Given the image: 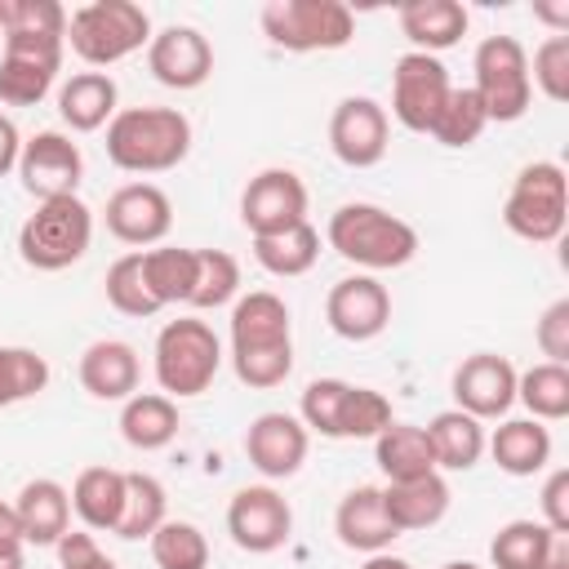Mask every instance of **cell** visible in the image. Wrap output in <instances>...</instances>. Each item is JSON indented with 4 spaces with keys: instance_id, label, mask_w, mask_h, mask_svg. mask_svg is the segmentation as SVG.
I'll return each mask as SVG.
<instances>
[{
    "instance_id": "20",
    "label": "cell",
    "mask_w": 569,
    "mask_h": 569,
    "mask_svg": "<svg viewBox=\"0 0 569 569\" xmlns=\"http://www.w3.org/2000/svg\"><path fill=\"white\" fill-rule=\"evenodd\" d=\"M307 445H311V431L293 413H280V409L258 413L244 431V453L253 471L267 480H289L307 462Z\"/></svg>"
},
{
    "instance_id": "19",
    "label": "cell",
    "mask_w": 569,
    "mask_h": 569,
    "mask_svg": "<svg viewBox=\"0 0 569 569\" xmlns=\"http://www.w3.org/2000/svg\"><path fill=\"white\" fill-rule=\"evenodd\" d=\"M173 227V204L156 182H129L107 200V231L120 244H160Z\"/></svg>"
},
{
    "instance_id": "42",
    "label": "cell",
    "mask_w": 569,
    "mask_h": 569,
    "mask_svg": "<svg viewBox=\"0 0 569 569\" xmlns=\"http://www.w3.org/2000/svg\"><path fill=\"white\" fill-rule=\"evenodd\" d=\"M347 391H351V382H342V378H316V382H307L302 405H298V422H302L307 431H320V436L338 440V436H342V405H347Z\"/></svg>"
},
{
    "instance_id": "40",
    "label": "cell",
    "mask_w": 569,
    "mask_h": 569,
    "mask_svg": "<svg viewBox=\"0 0 569 569\" xmlns=\"http://www.w3.org/2000/svg\"><path fill=\"white\" fill-rule=\"evenodd\" d=\"M49 387V360L31 347H0V409L31 400Z\"/></svg>"
},
{
    "instance_id": "33",
    "label": "cell",
    "mask_w": 569,
    "mask_h": 569,
    "mask_svg": "<svg viewBox=\"0 0 569 569\" xmlns=\"http://www.w3.org/2000/svg\"><path fill=\"white\" fill-rule=\"evenodd\" d=\"M253 258L271 276H284V280L289 276H307L316 267V258H320V231L311 222H298V227H289L280 236H262V240H253Z\"/></svg>"
},
{
    "instance_id": "47",
    "label": "cell",
    "mask_w": 569,
    "mask_h": 569,
    "mask_svg": "<svg viewBox=\"0 0 569 569\" xmlns=\"http://www.w3.org/2000/svg\"><path fill=\"white\" fill-rule=\"evenodd\" d=\"M53 547H58V569H116V560L84 529H67Z\"/></svg>"
},
{
    "instance_id": "22",
    "label": "cell",
    "mask_w": 569,
    "mask_h": 569,
    "mask_svg": "<svg viewBox=\"0 0 569 569\" xmlns=\"http://www.w3.org/2000/svg\"><path fill=\"white\" fill-rule=\"evenodd\" d=\"M449 502H453V493H449V480L440 471H427L413 480H387V489H382V511L396 525V533L440 525Z\"/></svg>"
},
{
    "instance_id": "12",
    "label": "cell",
    "mask_w": 569,
    "mask_h": 569,
    "mask_svg": "<svg viewBox=\"0 0 569 569\" xmlns=\"http://www.w3.org/2000/svg\"><path fill=\"white\" fill-rule=\"evenodd\" d=\"M449 71L440 58L431 53H400L396 71H391V116L413 129V133H431L445 98H449Z\"/></svg>"
},
{
    "instance_id": "41",
    "label": "cell",
    "mask_w": 569,
    "mask_h": 569,
    "mask_svg": "<svg viewBox=\"0 0 569 569\" xmlns=\"http://www.w3.org/2000/svg\"><path fill=\"white\" fill-rule=\"evenodd\" d=\"M107 302L120 316H133V320H147V316L160 311V302L151 298V289L142 280V253H124L107 267Z\"/></svg>"
},
{
    "instance_id": "15",
    "label": "cell",
    "mask_w": 569,
    "mask_h": 569,
    "mask_svg": "<svg viewBox=\"0 0 569 569\" xmlns=\"http://www.w3.org/2000/svg\"><path fill=\"white\" fill-rule=\"evenodd\" d=\"M387 138H391V124H387V111L373 102V98H342L329 116V147L333 156L347 164V169H369L387 156Z\"/></svg>"
},
{
    "instance_id": "48",
    "label": "cell",
    "mask_w": 569,
    "mask_h": 569,
    "mask_svg": "<svg viewBox=\"0 0 569 569\" xmlns=\"http://www.w3.org/2000/svg\"><path fill=\"white\" fill-rule=\"evenodd\" d=\"M542 525L556 533H569V471L556 467L542 485Z\"/></svg>"
},
{
    "instance_id": "1",
    "label": "cell",
    "mask_w": 569,
    "mask_h": 569,
    "mask_svg": "<svg viewBox=\"0 0 569 569\" xmlns=\"http://www.w3.org/2000/svg\"><path fill=\"white\" fill-rule=\"evenodd\" d=\"M231 369L244 387L271 391L293 373V325L284 298L253 289L231 307Z\"/></svg>"
},
{
    "instance_id": "39",
    "label": "cell",
    "mask_w": 569,
    "mask_h": 569,
    "mask_svg": "<svg viewBox=\"0 0 569 569\" xmlns=\"http://www.w3.org/2000/svg\"><path fill=\"white\" fill-rule=\"evenodd\" d=\"M240 293V262L227 249H196V289H191V307L209 311L222 307Z\"/></svg>"
},
{
    "instance_id": "35",
    "label": "cell",
    "mask_w": 569,
    "mask_h": 569,
    "mask_svg": "<svg viewBox=\"0 0 569 569\" xmlns=\"http://www.w3.org/2000/svg\"><path fill=\"white\" fill-rule=\"evenodd\" d=\"M516 400L529 409V418L538 422H560L569 418V365H533L525 373H516Z\"/></svg>"
},
{
    "instance_id": "38",
    "label": "cell",
    "mask_w": 569,
    "mask_h": 569,
    "mask_svg": "<svg viewBox=\"0 0 569 569\" xmlns=\"http://www.w3.org/2000/svg\"><path fill=\"white\" fill-rule=\"evenodd\" d=\"M485 124H489V116H485L476 89L467 84V89H449V98H445V107L431 124V138L440 147H471L485 133Z\"/></svg>"
},
{
    "instance_id": "46",
    "label": "cell",
    "mask_w": 569,
    "mask_h": 569,
    "mask_svg": "<svg viewBox=\"0 0 569 569\" xmlns=\"http://www.w3.org/2000/svg\"><path fill=\"white\" fill-rule=\"evenodd\" d=\"M533 342H538V351H542L551 365H569V298H556V302L538 316Z\"/></svg>"
},
{
    "instance_id": "5",
    "label": "cell",
    "mask_w": 569,
    "mask_h": 569,
    "mask_svg": "<svg viewBox=\"0 0 569 569\" xmlns=\"http://www.w3.org/2000/svg\"><path fill=\"white\" fill-rule=\"evenodd\" d=\"M502 222L511 236L529 240V244H551L565 236L569 222V178L556 160H533L516 173L507 204H502Z\"/></svg>"
},
{
    "instance_id": "18",
    "label": "cell",
    "mask_w": 569,
    "mask_h": 569,
    "mask_svg": "<svg viewBox=\"0 0 569 569\" xmlns=\"http://www.w3.org/2000/svg\"><path fill=\"white\" fill-rule=\"evenodd\" d=\"M147 67L164 89H200L213 76V44L196 27H164L147 44Z\"/></svg>"
},
{
    "instance_id": "17",
    "label": "cell",
    "mask_w": 569,
    "mask_h": 569,
    "mask_svg": "<svg viewBox=\"0 0 569 569\" xmlns=\"http://www.w3.org/2000/svg\"><path fill=\"white\" fill-rule=\"evenodd\" d=\"M516 405V365L493 351H476L453 369V409L471 418H502Z\"/></svg>"
},
{
    "instance_id": "11",
    "label": "cell",
    "mask_w": 569,
    "mask_h": 569,
    "mask_svg": "<svg viewBox=\"0 0 569 569\" xmlns=\"http://www.w3.org/2000/svg\"><path fill=\"white\" fill-rule=\"evenodd\" d=\"M227 533L249 556H271L293 533V507L271 485H244L227 502Z\"/></svg>"
},
{
    "instance_id": "23",
    "label": "cell",
    "mask_w": 569,
    "mask_h": 569,
    "mask_svg": "<svg viewBox=\"0 0 569 569\" xmlns=\"http://www.w3.org/2000/svg\"><path fill=\"white\" fill-rule=\"evenodd\" d=\"M80 387L93 396V400H129L138 391V378H142V365H138V351L120 338H98L84 347L80 356Z\"/></svg>"
},
{
    "instance_id": "24",
    "label": "cell",
    "mask_w": 569,
    "mask_h": 569,
    "mask_svg": "<svg viewBox=\"0 0 569 569\" xmlns=\"http://www.w3.org/2000/svg\"><path fill=\"white\" fill-rule=\"evenodd\" d=\"M18 529H22V542H36V547H53L67 529H71V493L40 476V480H27L18 489Z\"/></svg>"
},
{
    "instance_id": "6",
    "label": "cell",
    "mask_w": 569,
    "mask_h": 569,
    "mask_svg": "<svg viewBox=\"0 0 569 569\" xmlns=\"http://www.w3.org/2000/svg\"><path fill=\"white\" fill-rule=\"evenodd\" d=\"M222 369V342L204 320H169L156 333V382L169 400H187L213 387Z\"/></svg>"
},
{
    "instance_id": "13",
    "label": "cell",
    "mask_w": 569,
    "mask_h": 569,
    "mask_svg": "<svg viewBox=\"0 0 569 569\" xmlns=\"http://www.w3.org/2000/svg\"><path fill=\"white\" fill-rule=\"evenodd\" d=\"M240 222L249 227L253 240L307 222V182L293 169H262L258 178H249L240 196Z\"/></svg>"
},
{
    "instance_id": "43",
    "label": "cell",
    "mask_w": 569,
    "mask_h": 569,
    "mask_svg": "<svg viewBox=\"0 0 569 569\" xmlns=\"http://www.w3.org/2000/svg\"><path fill=\"white\" fill-rule=\"evenodd\" d=\"M391 418V400L373 387H351L347 405H342V436L338 440H373L378 431H387Z\"/></svg>"
},
{
    "instance_id": "14",
    "label": "cell",
    "mask_w": 569,
    "mask_h": 569,
    "mask_svg": "<svg viewBox=\"0 0 569 569\" xmlns=\"http://www.w3.org/2000/svg\"><path fill=\"white\" fill-rule=\"evenodd\" d=\"M18 178H22L27 196H36V200L76 196V187H80V178H84V156H80V147H76L67 133L40 129L36 138L22 142Z\"/></svg>"
},
{
    "instance_id": "28",
    "label": "cell",
    "mask_w": 569,
    "mask_h": 569,
    "mask_svg": "<svg viewBox=\"0 0 569 569\" xmlns=\"http://www.w3.org/2000/svg\"><path fill=\"white\" fill-rule=\"evenodd\" d=\"M120 436L129 449H164L178 436V405L164 391H133L120 409Z\"/></svg>"
},
{
    "instance_id": "34",
    "label": "cell",
    "mask_w": 569,
    "mask_h": 569,
    "mask_svg": "<svg viewBox=\"0 0 569 569\" xmlns=\"http://www.w3.org/2000/svg\"><path fill=\"white\" fill-rule=\"evenodd\" d=\"M142 280L160 307L187 302L196 289V249H178V244L147 249L142 253Z\"/></svg>"
},
{
    "instance_id": "10",
    "label": "cell",
    "mask_w": 569,
    "mask_h": 569,
    "mask_svg": "<svg viewBox=\"0 0 569 569\" xmlns=\"http://www.w3.org/2000/svg\"><path fill=\"white\" fill-rule=\"evenodd\" d=\"M67 36H27L4 31V58H0V102L4 107H36L58 71H62Z\"/></svg>"
},
{
    "instance_id": "8",
    "label": "cell",
    "mask_w": 569,
    "mask_h": 569,
    "mask_svg": "<svg viewBox=\"0 0 569 569\" xmlns=\"http://www.w3.org/2000/svg\"><path fill=\"white\" fill-rule=\"evenodd\" d=\"M262 36L284 53H329L351 44L356 18L342 0H271L262 9Z\"/></svg>"
},
{
    "instance_id": "21",
    "label": "cell",
    "mask_w": 569,
    "mask_h": 569,
    "mask_svg": "<svg viewBox=\"0 0 569 569\" xmlns=\"http://www.w3.org/2000/svg\"><path fill=\"white\" fill-rule=\"evenodd\" d=\"M333 533L347 551H365V556H378L400 538L396 525L382 511V489L378 485H356L351 493H342V502L333 511Z\"/></svg>"
},
{
    "instance_id": "16",
    "label": "cell",
    "mask_w": 569,
    "mask_h": 569,
    "mask_svg": "<svg viewBox=\"0 0 569 569\" xmlns=\"http://www.w3.org/2000/svg\"><path fill=\"white\" fill-rule=\"evenodd\" d=\"M325 320L347 342H369L391 325V293L373 276H347L325 298Z\"/></svg>"
},
{
    "instance_id": "2",
    "label": "cell",
    "mask_w": 569,
    "mask_h": 569,
    "mask_svg": "<svg viewBox=\"0 0 569 569\" xmlns=\"http://www.w3.org/2000/svg\"><path fill=\"white\" fill-rule=\"evenodd\" d=\"M191 151V120L178 107H124L107 124V160L124 173H169Z\"/></svg>"
},
{
    "instance_id": "25",
    "label": "cell",
    "mask_w": 569,
    "mask_h": 569,
    "mask_svg": "<svg viewBox=\"0 0 569 569\" xmlns=\"http://www.w3.org/2000/svg\"><path fill=\"white\" fill-rule=\"evenodd\" d=\"M396 18H400V31L409 36L413 53H431V58L440 49H453L471 27V18L458 0H405Z\"/></svg>"
},
{
    "instance_id": "45",
    "label": "cell",
    "mask_w": 569,
    "mask_h": 569,
    "mask_svg": "<svg viewBox=\"0 0 569 569\" xmlns=\"http://www.w3.org/2000/svg\"><path fill=\"white\" fill-rule=\"evenodd\" d=\"M4 31H27V36H67V9L58 0H9V22Z\"/></svg>"
},
{
    "instance_id": "49",
    "label": "cell",
    "mask_w": 569,
    "mask_h": 569,
    "mask_svg": "<svg viewBox=\"0 0 569 569\" xmlns=\"http://www.w3.org/2000/svg\"><path fill=\"white\" fill-rule=\"evenodd\" d=\"M18 156H22V133H18V124L9 116H0V178L9 169H18Z\"/></svg>"
},
{
    "instance_id": "53",
    "label": "cell",
    "mask_w": 569,
    "mask_h": 569,
    "mask_svg": "<svg viewBox=\"0 0 569 569\" xmlns=\"http://www.w3.org/2000/svg\"><path fill=\"white\" fill-rule=\"evenodd\" d=\"M0 569H22V551H0Z\"/></svg>"
},
{
    "instance_id": "31",
    "label": "cell",
    "mask_w": 569,
    "mask_h": 569,
    "mask_svg": "<svg viewBox=\"0 0 569 569\" xmlns=\"http://www.w3.org/2000/svg\"><path fill=\"white\" fill-rule=\"evenodd\" d=\"M373 458H378L387 480H413V476L440 471L427 431L413 427V422H391L387 431H378L373 436Z\"/></svg>"
},
{
    "instance_id": "3",
    "label": "cell",
    "mask_w": 569,
    "mask_h": 569,
    "mask_svg": "<svg viewBox=\"0 0 569 569\" xmlns=\"http://www.w3.org/2000/svg\"><path fill=\"white\" fill-rule=\"evenodd\" d=\"M325 240L338 258H347L365 271H396L418 253V231L405 218H396L391 209L365 204V200L333 209Z\"/></svg>"
},
{
    "instance_id": "44",
    "label": "cell",
    "mask_w": 569,
    "mask_h": 569,
    "mask_svg": "<svg viewBox=\"0 0 569 569\" xmlns=\"http://www.w3.org/2000/svg\"><path fill=\"white\" fill-rule=\"evenodd\" d=\"M529 84H538L551 102H565V98H569V36H556V31H551V36L533 49Z\"/></svg>"
},
{
    "instance_id": "27",
    "label": "cell",
    "mask_w": 569,
    "mask_h": 569,
    "mask_svg": "<svg viewBox=\"0 0 569 569\" xmlns=\"http://www.w3.org/2000/svg\"><path fill=\"white\" fill-rule=\"evenodd\" d=\"M116 80L107 71H76L62 89H58V116L62 124H71L76 133H93L102 124H111L116 116Z\"/></svg>"
},
{
    "instance_id": "30",
    "label": "cell",
    "mask_w": 569,
    "mask_h": 569,
    "mask_svg": "<svg viewBox=\"0 0 569 569\" xmlns=\"http://www.w3.org/2000/svg\"><path fill=\"white\" fill-rule=\"evenodd\" d=\"M71 507L84 520V529H107L116 533L120 511H124V471L116 467H84L71 485Z\"/></svg>"
},
{
    "instance_id": "37",
    "label": "cell",
    "mask_w": 569,
    "mask_h": 569,
    "mask_svg": "<svg viewBox=\"0 0 569 569\" xmlns=\"http://www.w3.org/2000/svg\"><path fill=\"white\" fill-rule=\"evenodd\" d=\"M147 542L156 569H209V538L191 520H164Z\"/></svg>"
},
{
    "instance_id": "9",
    "label": "cell",
    "mask_w": 569,
    "mask_h": 569,
    "mask_svg": "<svg viewBox=\"0 0 569 569\" xmlns=\"http://www.w3.org/2000/svg\"><path fill=\"white\" fill-rule=\"evenodd\" d=\"M471 71H476V98L489 116V124H511L529 111V98H533V84H529V53L516 36H485L476 44V58H471Z\"/></svg>"
},
{
    "instance_id": "55",
    "label": "cell",
    "mask_w": 569,
    "mask_h": 569,
    "mask_svg": "<svg viewBox=\"0 0 569 569\" xmlns=\"http://www.w3.org/2000/svg\"><path fill=\"white\" fill-rule=\"evenodd\" d=\"M4 22H9V0H0V31H4Z\"/></svg>"
},
{
    "instance_id": "7",
    "label": "cell",
    "mask_w": 569,
    "mask_h": 569,
    "mask_svg": "<svg viewBox=\"0 0 569 569\" xmlns=\"http://www.w3.org/2000/svg\"><path fill=\"white\" fill-rule=\"evenodd\" d=\"M93 240V213L80 196L40 200L36 213L18 227V253L36 271H62L84 258Z\"/></svg>"
},
{
    "instance_id": "54",
    "label": "cell",
    "mask_w": 569,
    "mask_h": 569,
    "mask_svg": "<svg viewBox=\"0 0 569 569\" xmlns=\"http://www.w3.org/2000/svg\"><path fill=\"white\" fill-rule=\"evenodd\" d=\"M440 569H480V565H471V560H449V565H440Z\"/></svg>"
},
{
    "instance_id": "51",
    "label": "cell",
    "mask_w": 569,
    "mask_h": 569,
    "mask_svg": "<svg viewBox=\"0 0 569 569\" xmlns=\"http://www.w3.org/2000/svg\"><path fill=\"white\" fill-rule=\"evenodd\" d=\"M542 569H569V533H551L547 556H542Z\"/></svg>"
},
{
    "instance_id": "29",
    "label": "cell",
    "mask_w": 569,
    "mask_h": 569,
    "mask_svg": "<svg viewBox=\"0 0 569 569\" xmlns=\"http://www.w3.org/2000/svg\"><path fill=\"white\" fill-rule=\"evenodd\" d=\"M422 431L431 440L436 467H445V471H471L480 462V453H485V427H480V418H471L462 409L436 413Z\"/></svg>"
},
{
    "instance_id": "32",
    "label": "cell",
    "mask_w": 569,
    "mask_h": 569,
    "mask_svg": "<svg viewBox=\"0 0 569 569\" xmlns=\"http://www.w3.org/2000/svg\"><path fill=\"white\" fill-rule=\"evenodd\" d=\"M169 493L156 476L147 471H124V511H120V525H116V538L124 542H138V538H151L169 516Z\"/></svg>"
},
{
    "instance_id": "36",
    "label": "cell",
    "mask_w": 569,
    "mask_h": 569,
    "mask_svg": "<svg viewBox=\"0 0 569 569\" xmlns=\"http://www.w3.org/2000/svg\"><path fill=\"white\" fill-rule=\"evenodd\" d=\"M551 533L556 529H547L542 520H507L489 542L493 569H542Z\"/></svg>"
},
{
    "instance_id": "52",
    "label": "cell",
    "mask_w": 569,
    "mask_h": 569,
    "mask_svg": "<svg viewBox=\"0 0 569 569\" xmlns=\"http://www.w3.org/2000/svg\"><path fill=\"white\" fill-rule=\"evenodd\" d=\"M360 569H413L405 556H391V551H378V556H369Z\"/></svg>"
},
{
    "instance_id": "26",
    "label": "cell",
    "mask_w": 569,
    "mask_h": 569,
    "mask_svg": "<svg viewBox=\"0 0 569 569\" xmlns=\"http://www.w3.org/2000/svg\"><path fill=\"white\" fill-rule=\"evenodd\" d=\"M485 449L493 453L498 471L507 476H533L551 462V431L538 418H507L493 436H485Z\"/></svg>"
},
{
    "instance_id": "50",
    "label": "cell",
    "mask_w": 569,
    "mask_h": 569,
    "mask_svg": "<svg viewBox=\"0 0 569 569\" xmlns=\"http://www.w3.org/2000/svg\"><path fill=\"white\" fill-rule=\"evenodd\" d=\"M0 551H22V529L13 502H0Z\"/></svg>"
},
{
    "instance_id": "4",
    "label": "cell",
    "mask_w": 569,
    "mask_h": 569,
    "mask_svg": "<svg viewBox=\"0 0 569 569\" xmlns=\"http://www.w3.org/2000/svg\"><path fill=\"white\" fill-rule=\"evenodd\" d=\"M67 44L89 67H111L151 44V18L133 0H89L67 18Z\"/></svg>"
}]
</instances>
